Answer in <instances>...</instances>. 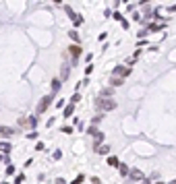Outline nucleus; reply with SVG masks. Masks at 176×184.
<instances>
[{"label": "nucleus", "mask_w": 176, "mask_h": 184, "mask_svg": "<svg viewBox=\"0 0 176 184\" xmlns=\"http://www.w3.org/2000/svg\"><path fill=\"white\" fill-rule=\"evenodd\" d=\"M95 108L99 112H112V110H116V101L112 97H97L95 99Z\"/></svg>", "instance_id": "nucleus-1"}, {"label": "nucleus", "mask_w": 176, "mask_h": 184, "mask_svg": "<svg viewBox=\"0 0 176 184\" xmlns=\"http://www.w3.org/2000/svg\"><path fill=\"white\" fill-rule=\"evenodd\" d=\"M131 75V68L129 66H124V64H118V66H114V70H112V77H118V79H127Z\"/></svg>", "instance_id": "nucleus-2"}, {"label": "nucleus", "mask_w": 176, "mask_h": 184, "mask_svg": "<svg viewBox=\"0 0 176 184\" xmlns=\"http://www.w3.org/2000/svg\"><path fill=\"white\" fill-rule=\"evenodd\" d=\"M52 101H54V93H50V95H46L40 99V103H38V114H44L46 110L52 106Z\"/></svg>", "instance_id": "nucleus-3"}, {"label": "nucleus", "mask_w": 176, "mask_h": 184, "mask_svg": "<svg viewBox=\"0 0 176 184\" xmlns=\"http://www.w3.org/2000/svg\"><path fill=\"white\" fill-rule=\"evenodd\" d=\"M68 54L73 56V64H77L79 56L83 54V48H81V46H77V44H73V46H68Z\"/></svg>", "instance_id": "nucleus-4"}, {"label": "nucleus", "mask_w": 176, "mask_h": 184, "mask_svg": "<svg viewBox=\"0 0 176 184\" xmlns=\"http://www.w3.org/2000/svg\"><path fill=\"white\" fill-rule=\"evenodd\" d=\"M139 180H143V172L137 168L129 170V182H139Z\"/></svg>", "instance_id": "nucleus-5"}, {"label": "nucleus", "mask_w": 176, "mask_h": 184, "mask_svg": "<svg viewBox=\"0 0 176 184\" xmlns=\"http://www.w3.org/2000/svg\"><path fill=\"white\" fill-rule=\"evenodd\" d=\"M13 135H15V130H13V128H10V126H0V137H13Z\"/></svg>", "instance_id": "nucleus-6"}, {"label": "nucleus", "mask_w": 176, "mask_h": 184, "mask_svg": "<svg viewBox=\"0 0 176 184\" xmlns=\"http://www.w3.org/2000/svg\"><path fill=\"white\" fill-rule=\"evenodd\" d=\"M68 37H71V40H73V42H75L77 46H79L81 37H79V31H77V29H71V31H68Z\"/></svg>", "instance_id": "nucleus-7"}, {"label": "nucleus", "mask_w": 176, "mask_h": 184, "mask_svg": "<svg viewBox=\"0 0 176 184\" xmlns=\"http://www.w3.org/2000/svg\"><path fill=\"white\" fill-rule=\"evenodd\" d=\"M108 166H110V168H118V166H120V159H118L116 155H110V157H108Z\"/></svg>", "instance_id": "nucleus-8"}, {"label": "nucleus", "mask_w": 176, "mask_h": 184, "mask_svg": "<svg viewBox=\"0 0 176 184\" xmlns=\"http://www.w3.org/2000/svg\"><path fill=\"white\" fill-rule=\"evenodd\" d=\"M73 112H75V103H66V106H64V118L73 116Z\"/></svg>", "instance_id": "nucleus-9"}, {"label": "nucleus", "mask_w": 176, "mask_h": 184, "mask_svg": "<svg viewBox=\"0 0 176 184\" xmlns=\"http://www.w3.org/2000/svg\"><path fill=\"white\" fill-rule=\"evenodd\" d=\"M93 139H95V141H93V147L97 149V147H99V145L104 143V133H97V135H95Z\"/></svg>", "instance_id": "nucleus-10"}, {"label": "nucleus", "mask_w": 176, "mask_h": 184, "mask_svg": "<svg viewBox=\"0 0 176 184\" xmlns=\"http://www.w3.org/2000/svg\"><path fill=\"white\" fill-rule=\"evenodd\" d=\"M95 153H102V155H108V153H110V145H99V147L95 149Z\"/></svg>", "instance_id": "nucleus-11"}, {"label": "nucleus", "mask_w": 176, "mask_h": 184, "mask_svg": "<svg viewBox=\"0 0 176 184\" xmlns=\"http://www.w3.org/2000/svg\"><path fill=\"white\" fill-rule=\"evenodd\" d=\"M129 170H131V168H129L127 163H122V161H120V166H118V172H120V176H129Z\"/></svg>", "instance_id": "nucleus-12"}, {"label": "nucleus", "mask_w": 176, "mask_h": 184, "mask_svg": "<svg viewBox=\"0 0 176 184\" xmlns=\"http://www.w3.org/2000/svg\"><path fill=\"white\" fill-rule=\"evenodd\" d=\"M162 27H164L162 23H149V25H147V31H160Z\"/></svg>", "instance_id": "nucleus-13"}, {"label": "nucleus", "mask_w": 176, "mask_h": 184, "mask_svg": "<svg viewBox=\"0 0 176 184\" xmlns=\"http://www.w3.org/2000/svg\"><path fill=\"white\" fill-rule=\"evenodd\" d=\"M68 75H71V68H68V66H62V70H60V77H62V79H60V81H66Z\"/></svg>", "instance_id": "nucleus-14"}, {"label": "nucleus", "mask_w": 176, "mask_h": 184, "mask_svg": "<svg viewBox=\"0 0 176 184\" xmlns=\"http://www.w3.org/2000/svg\"><path fill=\"white\" fill-rule=\"evenodd\" d=\"M27 124H29V128L33 130V128L38 126V118H35V116H29V118H27Z\"/></svg>", "instance_id": "nucleus-15"}, {"label": "nucleus", "mask_w": 176, "mask_h": 184, "mask_svg": "<svg viewBox=\"0 0 176 184\" xmlns=\"http://www.w3.org/2000/svg\"><path fill=\"white\" fill-rule=\"evenodd\" d=\"M110 83H112V87H120L124 81H122V79H118V77H112V79H110Z\"/></svg>", "instance_id": "nucleus-16"}, {"label": "nucleus", "mask_w": 176, "mask_h": 184, "mask_svg": "<svg viewBox=\"0 0 176 184\" xmlns=\"http://www.w3.org/2000/svg\"><path fill=\"white\" fill-rule=\"evenodd\" d=\"M73 23H75V27L83 25V17H81V15H75V17H73Z\"/></svg>", "instance_id": "nucleus-17"}, {"label": "nucleus", "mask_w": 176, "mask_h": 184, "mask_svg": "<svg viewBox=\"0 0 176 184\" xmlns=\"http://www.w3.org/2000/svg\"><path fill=\"white\" fill-rule=\"evenodd\" d=\"M58 89H60V79H54L52 81V93H56Z\"/></svg>", "instance_id": "nucleus-18"}, {"label": "nucleus", "mask_w": 176, "mask_h": 184, "mask_svg": "<svg viewBox=\"0 0 176 184\" xmlns=\"http://www.w3.org/2000/svg\"><path fill=\"white\" fill-rule=\"evenodd\" d=\"M0 151H4V153L8 155V153H10V145H8V143H0Z\"/></svg>", "instance_id": "nucleus-19"}, {"label": "nucleus", "mask_w": 176, "mask_h": 184, "mask_svg": "<svg viewBox=\"0 0 176 184\" xmlns=\"http://www.w3.org/2000/svg\"><path fill=\"white\" fill-rule=\"evenodd\" d=\"M114 95V89H104L102 91V97H112Z\"/></svg>", "instance_id": "nucleus-20"}, {"label": "nucleus", "mask_w": 176, "mask_h": 184, "mask_svg": "<svg viewBox=\"0 0 176 184\" xmlns=\"http://www.w3.org/2000/svg\"><path fill=\"white\" fill-rule=\"evenodd\" d=\"M62 133H64V135H73L75 128H73V126H62Z\"/></svg>", "instance_id": "nucleus-21"}, {"label": "nucleus", "mask_w": 176, "mask_h": 184, "mask_svg": "<svg viewBox=\"0 0 176 184\" xmlns=\"http://www.w3.org/2000/svg\"><path fill=\"white\" fill-rule=\"evenodd\" d=\"M77 101H81V93H79V91L75 93L73 97H71V103H77Z\"/></svg>", "instance_id": "nucleus-22"}, {"label": "nucleus", "mask_w": 176, "mask_h": 184, "mask_svg": "<svg viewBox=\"0 0 176 184\" xmlns=\"http://www.w3.org/2000/svg\"><path fill=\"white\" fill-rule=\"evenodd\" d=\"M87 133L91 135V137H95V135H97L99 130H97V126H89V128H87Z\"/></svg>", "instance_id": "nucleus-23"}, {"label": "nucleus", "mask_w": 176, "mask_h": 184, "mask_svg": "<svg viewBox=\"0 0 176 184\" xmlns=\"http://www.w3.org/2000/svg\"><path fill=\"white\" fill-rule=\"evenodd\" d=\"M83 180H85V176H83V174H79V176H77L75 180H73V184H81Z\"/></svg>", "instance_id": "nucleus-24"}, {"label": "nucleus", "mask_w": 176, "mask_h": 184, "mask_svg": "<svg viewBox=\"0 0 176 184\" xmlns=\"http://www.w3.org/2000/svg\"><path fill=\"white\" fill-rule=\"evenodd\" d=\"M23 180H25V176H23V174H19V176L15 178V184H23Z\"/></svg>", "instance_id": "nucleus-25"}, {"label": "nucleus", "mask_w": 176, "mask_h": 184, "mask_svg": "<svg viewBox=\"0 0 176 184\" xmlns=\"http://www.w3.org/2000/svg\"><path fill=\"white\" fill-rule=\"evenodd\" d=\"M99 120H102V116H95V118L91 120V126H97V124H99Z\"/></svg>", "instance_id": "nucleus-26"}, {"label": "nucleus", "mask_w": 176, "mask_h": 184, "mask_svg": "<svg viewBox=\"0 0 176 184\" xmlns=\"http://www.w3.org/2000/svg\"><path fill=\"white\" fill-rule=\"evenodd\" d=\"M91 73H93V64H87L85 66V75H91Z\"/></svg>", "instance_id": "nucleus-27"}, {"label": "nucleus", "mask_w": 176, "mask_h": 184, "mask_svg": "<svg viewBox=\"0 0 176 184\" xmlns=\"http://www.w3.org/2000/svg\"><path fill=\"white\" fill-rule=\"evenodd\" d=\"M52 157H54V159H60V157H62V151H54Z\"/></svg>", "instance_id": "nucleus-28"}, {"label": "nucleus", "mask_w": 176, "mask_h": 184, "mask_svg": "<svg viewBox=\"0 0 176 184\" xmlns=\"http://www.w3.org/2000/svg\"><path fill=\"white\" fill-rule=\"evenodd\" d=\"M89 180H91V182H93V184H102V180H99V178H97V176H91V178H89Z\"/></svg>", "instance_id": "nucleus-29"}, {"label": "nucleus", "mask_w": 176, "mask_h": 184, "mask_svg": "<svg viewBox=\"0 0 176 184\" xmlns=\"http://www.w3.org/2000/svg\"><path fill=\"white\" fill-rule=\"evenodd\" d=\"M114 19H116V21H120V23H122V21H124V19H122V15H120V12H114Z\"/></svg>", "instance_id": "nucleus-30"}, {"label": "nucleus", "mask_w": 176, "mask_h": 184, "mask_svg": "<svg viewBox=\"0 0 176 184\" xmlns=\"http://www.w3.org/2000/svg\"><path fill=\"white\" fill-rule=\"evenodd\" d=\"M13 172H15V166H8V168H6V176H10Z\"/></svg>", "instance_id": "nucleus-31"}, {"label": "nucleus", "mask_w": 176, "mask_h": 184, "mask_svg": "<svg viewBox=\"0 0 176 184\" xmlns=\"http://www.w3.org/2000/svg\"><path fill=\"white\" fill-rule=\"evenodd\" d=\"M56 108H64V99H58L56 101Z\"/></svg>", "instance_id": "nucleus-32"}, {"label": "nucleus", "mask_w": 176, "mask_h": 184, "mask_svg": "<svg viewBox=\"0 0 176 184\" xmlns=\"http://www.w3.org/2000/svg\"><path fill=\"white\" fill-rule=\"evenodd\" d=\"M168 10H170V12H174V10H176V4H170V6H168Z\"/></svg>", "instance_id": "nucleus-33"}, {"label": "nucleus", "mask_w": 176, "mask_h": 184, "mask_svg": "<svg viewBox=\"0 0 176 184\" xmlns=\"http://www.w3.org/2000/svg\"><path fill=\"white\" fill-rule=\"evenodd\" d=\"M141 184H151V180H147V178H143V180H141Z\"/></svg>", "instance_id": "nucleus-34"}, {"label": "nucleus", "mask_w": 176, "mask_h": 184, "mask_svg": "<svg viewBox=\"0 0 176 184\" xmlns=\"http://www.w3.org/2000/svg\"><path fill=\"white\" fill-rule=\"evenodd\" d=\"M0 161H6V157H2V155H0Z\"/></svg>", "instance_id": "nucleus-35"}, {"label": "nucleus", "mask_w": 176, "mask_h": 184, "mask_svg": "<svg viewBox=\"0 0 176 184\" xmlns=\"http://www.w3.org/2000/svg\"><path fill=\"white\" fill-rule=\"evenodd\" d=\"M170 184H176V180H172V182H170Z\"/></svg>", "instance_id": "nucleus-36"}, {"label": "nucleus", "mask_w": 176, "mask_h": 184, "mask_svg": "<svg viewBox=\"0 0 176 184\" xmlns=\"http://www.w3.org/2000/svg\"><path fill=\"white\" fill-rule=\"evenodd\" d=\"M155 184H166V182H155Z\"/></svg>", "instance_id": "nucleus-37"}]
</instances>
